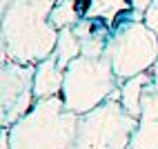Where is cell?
Listing matches in <instances>:
<instances>
[{"mask_svg":"<svg viewBox=\"0 0 158 149\" xmlns=\"http://www.w3.org/2000/svg\"><path fill=\"white\" fill-rule=\"evenodd\" d=\"M54 5L56 0H11L0 11V62L38 65L54 54L58 29L49 20Z\"/></svg>","mask_w":158,"mask_h":149,"instance_id":"obj_1","label":"cell"},{"mask_svg":"<svg viewBox=\"0 0 158 149\" xmlns=\"http://www.w3.org/2000/svg\"><path fill=\"white\" fill-rule=\"evenodd\" d=\"M78 118L65 107L62 96L36 100L29 114L9 127L11 149H73Z\"/></svg>","mask_w":158,"mask_h":149,"instance_id":"obj_2","label":"cell"},{"mask_svg":"<svg viewBox=\"0 0 158 149\" xmlns=\"http://www.w3.org/2000/svg\"><path fill=\"white\" fill-rule=\"evenodd\" d=\"M107 56L120 82L154 67L158 58V34L145 25V14L131 9L116 20Z\"/></svg>","mask_w":158,"mask_h":149,"instance_id":"obj_3","label":"cell"},{"mask_svg":"<svg viewBox=\"0 0 158 149\" xmlns=\"http://www.w3.org/2000/svg\"><path fill=\"white\" fill-rule=\"evenodd\" d=\"M118 87L120 78L114 73L107 54L100 58L78 56L65 69V85L60 96L69 111L82 116L109 100V96Z\"/></svg>","mask_w":158,"mask_h":149,"instance_id":"obj_4","label":"cell"},{"mask_svg":"<svg viewBox=\"0 0 158 149\" xmlns=\"http://www.w3.org/2000/svg\"><path fill=\"white\" fill-rule=\"evenodd\" d=\"M138 125L120 100H105L78 118L73 149H129L131 134Z\"/></svg>","mask_w":158,"mask_h":149,"instance_id":"obj_5","label":"cell"},{"mask_svg":"<svg viewBox=\"0 0 158 149\" xmlns=\"http://www.w3.org/2000/svg\"><path fill=\"white\" fill-rule=\"evenodd\" d=\"M34 73L36 65L16 60L0 62V127L16 125L36 105Z\"/></svg>","mask_w":158,"mask_h":149,"instance_id":"obj_6","label":"cell"},{"mask_svg":"<svg viewBox=\"0 0 158 149\" xmlns=\"http://www.w3.org/2000/svg\"><path fill=\"white\" fill-rule=\"evenodd\" d=\"M129 149H158V85H147L143 93V111L131 134Z\"/></svg>","mask_w":158,"mask_h":149,"instance_id":"obj_7","label":"cell"},{"mask_svg":"<svg viewBox=\"0 0 158 149\" xmlns=\"http://www.w3.org/2000/svg\"><path fill=\"white\" fill-rule=\"evenodd\" d=\"M73 31L78 36L82 56L100 58L107 54L109 40L114 34V25L105 18H80L76 27H73Z\"/></svg>","mask_w":158,"mask_h":149,"instance_id":"obj_8","label":"cell"},{"mask_svg":"<svg viewBox=\"0 0 158 149\" xmlns=\"http://www.w3.org/2000/svg\"><path fill=\"white\" fill-rule=\"evenodd\" d=\"M62 85H65V69L58 67V60H56L54 54L36 65V73H34V96H36V100L60 96Z\"/></svg>","mask_w":158,"mask_h":149,"instance_id":"obj_9","label":"cell"},{"mask_svg":"<svg viewBox=\"0 0 158 149\" xmlns=\"http://www.w3.org/2000/svg\"><path fill=\"white\" fill-rule=\"evenodd\" d=\"M152 71H143L138 76H131L127 80L120 82V105L125 107V111H129L134 118H138L143 111V93L145 87L152 85Z\"/></svg>","mask_w":158,"mask_h":149,"instance_id":"obj_10","label":"cell"},{"mask_svg":"<svg viewBox=\"0 0 158 149\" xmlns=\"http://www.w3.org/2000/svg\"><path fill=\"white\" fill-rule=\"evenodd\" d=\"M80 18H105L114 25L120 16L131 11V0H78Z\"/></svg>","mask_w":158,"mask_h":149,"instance_id":"obj_11","label":"cell"},{"mask_svg":"<svg viewBox=\"0 0 158 149\" xmlns=\"http://www.w3.org/2000/svg\"><path fill=\"white\" fill-rule=\"evenodd\" d=\"M54 56L58 60V67L60 69H67L78 56H82L80 51V42L73 27H65L58 31V42H56V49H54Z\"/></svg>","mask_w":158,"mask_h":149,"instance_id":"obj_12","label":"cell"},{"mask_svg":"<svg viewBox=\"0 0 158 149\" xmlns=\"http://www.w3.org/2000/svg\"><path fill=\"white\" fill-rule=\"evenodd\" d=\"M49 20H51V25H54L58 31L65 29V27H76V23L80 20L78 0H56Z\"/></svg>","mask_w":158,"mask_h":149,"instance_id":"obj_13","label":"cell"},{"mask_svg":"<svg viewBox=\"0 0 158 149\" xmlns=\"http://www.w3.org/2000/svg\"><path fill=\"white\" fill-rule=\"evenodd\" d=\"M145 25L149 27L154 34H158V0H152V5L145 11Z\"/></svg>","mask_w":158,"mask_h":149,"instance_id":"obj_14","label":"cell"},{"mask_svg":"<svg viewBox=\"0 0 158 149\" xmlns=\"http://www.w3.org/2000/svg\"><path fill=\"white\" fill-rule=\"evenodd\" d=\"M149 5H152V0H131V7L136 9V11H140V14H145Z\"/></svg>","mask_w":158,"mask_h":149,"instance_id":"obj_15","label":"cell"},{"mask_svg":"<svg viewBox=\"0 0 158 149\" xmlns=\"http://www.w3.org/2000/svg\"><path fill=\"white\" fill-rule=\"evenodd\" d=\"M149 71H152V78H154V85H158V58H156V62H154V67H152Z\"/></svg>","mask_w":158,"mask_h":149,"instance_id":"obj_16","label":"cell"},{"mask_svg":"<svg viewBox=\"0 0 158 149\" xmlns=\"http://www.w3.org/2000/svg\"><path fill=\"white\" fill-rule=\"evenodd\" d=\"M9 2H11V0H0V11H2V9H5Z\"/></svg>","mask_w":158,"mask_h":149,"instance_id":"obj_17","label":"cell"}]
</instances>
